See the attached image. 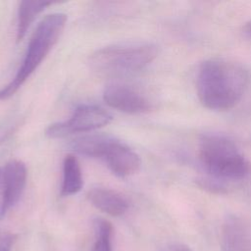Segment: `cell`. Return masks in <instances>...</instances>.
Returning <instances> with one entry per match:
<instances>
[{"mask_svg":"<svg viewBox=\"0 0 251 251\" xmlns=\"http://www.w3.org/2000/svg\"><path fill=\"white\" fill-rule=\"evenodd\" d=\"M247 81L246 71L237 63L220 58L205 60L197 74L199 101L210 110H229L240 101Z\"/></svg>","mask_w":251,"mask_h":251,"instance_id":"1","label":"cell"},{"mask_svg":"<svg viewBox=\"0 0 251 251\" xmlns=\"http://www.w3.org/2000/svg\"><path fill=\"white\" fill-rule=\"evenodd\" d=\"M198 157L210 176L221 180H239L250 172V164L236 144L220 133L200 137Z\"/></svg>","mask_w":251,"mask_h":251,"instance_id":"2","label":"cell"},{"mask_svg":"<svg viewBox=\"0 0 251 251\" xmlns=\"http://www.w3.org/2000/svg\"><path fill=\"white\" fill-rule=\"evenodd\" d=\"M66 14L53 13L44 17L38 24L29 40L27 50L16 75L0 90V101L12 97L34 73L58 41L66 25Z\"/></svg>","mask_w":251,"mask_h":251,"instance_id":"3","label":"cell"},{"mask_svg":"<svg viewBox=\"0 0 251 251\" xmlns=\"http://www.w3.org/2000/svg\"><path fill=\"white\" fill-rule=\"evenodd\" d=\"M158 52V47L149 42L114 44L92 53L89 65L99 75L123 76L144 69L155 60Z\"/></svg>","mask_w":251,"mask_h":251,"instance_id":"4","label":"cell"},{"mask_svg":"<svg viewBox=\"0 0 251 251\" xmlns=\"http://www.w3.org/2000/svg\"><path fill=\"white\" fill-rule=\"evenodd\" d=\"M112 115L97 105H80L72 117L64 122L50 125L45 134L49 138H62L70 134L94 130L108 125Z\"/></svg>","mask_w":251,"mask_h":251,"instance_id":"5","label":"cell"},{"mask_svg":"<svg viewBox=\"0 0 251 251\" xmlns=\"http://www.w3.org/2000/svg\"><path fill=\"white\" fill-rule=\"evenodd\" d=\"M103 100L113 109L126 114H141L152 109L150 100L132 86L113 83L105 87Z\"/></svg>","mask_w":251,"mask_h":251,"instance_id":"6","label":"cell"},{"mask_svg":"<svg viewBox=\"0 0 251 251\" xmlns=\"http://www.w3.org/2000/svg\"><path fill=\"white\" fill-rule=\"evenodd\" d=\"M110 171L120 177H126L135 174L140 166L139 156L126 144L111 136L101 155Z\"/></svg>","mask_w":251,"mask_h":251,"instance_id":"7","label":"cell"},{"mask_svg":"<svg viewBox=\"0 0 251 251\" xmlns=\"http://www.w3.org/2000/svg\"><path fill=\"white\" fill-rule=\"evenodd\" d=\"M2 176V199L0 205V217H4L20 200L25 183L27 171L25 163L19 160H11L1 173Z\"/></svg>","mask_w":251,"mask_h":251,"instance_id":"8","label":"cell"},{"mask_svg":"<svg viewBox=\"0 0 251 251\" xmlns=\"http://www.w3.org/2000/svg\"><path fill=\"white\" fill-rule=\"evenodd\" d=\"M222 251H251V225L241 217L228 216L222 226Z\"/></svg>","mask_w":251,"mask_h":251,"instance_id":"9","label":"cell"},{"mask_svg":"<svg viewBox=\"0 0 251 251\" xmlns=\"http://www.w3.org/2000/svg\"><path fill=\"white\" fill-rule=\"evenodd\" d=\"M90 203L98 210L114 217L124 215L128 207L127 199L116 190L106 187H93L87 192Z\"/></svg>","mask_w":251,"mask_h":251,"instance_id":"10","label":"cell"},{"mask_svg":"<svg viewBox=\"0 0 251 251\" xmlns=\"http://www.w3.org/2000/svg\"><path fill=\"white\" fill-rule=\"evenodd\" d=\"M82 185L83 179L79 162L74 155H67L63 161L61 195L71 196L76 194L81 190Z\"/></svg>","mask_w":251,"mask_h":251,"instance_id":"11","label":"cell"},{"mask_svg":"<svg viewBox=\"0 0 251 251\" xmlns=\"http://www.w3.org/2000/svg\"><path fill=\"white\" fill-rule=\"evenodd\" d=\"M52 2L45 1H22L18 10V25H17V41H21L30 25L47 6L51 5Z\"/></svg>","mask_w":251,"mask_h":251,"instance_id":"12","label":"cell"},{"mask_svg":"<svg viewBox=\"0 0 251 251\" xmlns=\"http://www.w3.org/2000/svg\"><path fill=\"white\" fill-rule=\"evenodd\" d=\"M94 240L90 251H113V226L102 218H96L93 221Z\"/></svg>","mask_w":251,"mask_h":251,"instance_id":"13","label":"cell"},{"mask_svg":"<svg viewBox=\"0 0 251 251\" xmlns=\"http://www.w3.org/2000/svg\"><path fill=\"white\" fill-rule=\"evenodd\" d=\"M196 183L199 187L211 192V193H226L227 187L223 183V180L216 177H201L196 179Z\"/></svg>","mask_w":251,"mask_h":251,"instance_id":"14","label":"cell"},{"mask_svg":"<svg viewBox=\"0 0 251 251\" xmlns=\"http://www.w3.org/2000/svg\"><path fill=\"white\" fill-rule=\"evenodd\" d=\"M17 236L11 232H0V251H11Z\"/></svg>","mask_w":251,"mask_h":251,"instance_id":"15","label":"cell"},{"mask_svg":"<svg viewBox=\"0 0 251 251\" xmlns=\"http://www.w3.org/2000/svg\"><path fill=\"white\" fill-rule=\"evenodd\" d=\"M163 251H191L189 247L181 243H174L167 246Z\"/></svg>","mask_w":251,"mask_h":251,"instance_id":"16","label":"cell"},{"mask_svg":"<svg viewBox=\"0 0 251 251\" xmlns=\"http://www.w3.org/2000/svg\"><path fill=\"white\" fill-rule=\"evenodd\" d=\"M243 30L246 34H248L249 36H251V21L247 22L244 26H243Z\"/></svg>","mask_w":251,"mask_h":251,"instance_id":"17","label":"cell"},{"mask_svg":"<svg viewBox=\"0 0 251 251\" xmlns=\"http://www.w3.org/2000/svg\"><path fill=\"white\" fill-rule=\"evenodd\" d=\"M1 173H2V171L0 170V178H1Z\"/></svg>","mask_w":251,"mask_h":251,"instance_id":"18","label":"cell"}]
</instances>
